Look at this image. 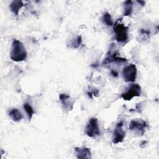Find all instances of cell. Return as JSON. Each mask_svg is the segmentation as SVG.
<instances>
[{"mask_svg":"<svg viewBox=\"0 0 159 159\" xmlns=\"http://www.w3.org/2000/svg\"><path fill=\"white\" fill-rule=\"evenodd\" d=\"M27 56V51L24 44L19 40L14 39L11 45L10 51L11 59L16 62L24 61Z\"/></svg>","mask_w":159,"mask_h":159,"instance_id":"obj_1","label":"cell"},{"mask_svg":"<svg viewBox=\"0 0 159 159\" xmlns=\"http://www.w3.org/2000/svg\"><path fill=\"white\" fill-rule=\"evenodd\" d=\"M114 32L116 40L119 43L125 42L128 39V27L120 22L118 20L114 24Z\"/></svg>","mask_w":159,"mask_h":159,"instance_id":"obj_2","label":"cell"},{"mask_svg":"<svg viewBox=\"0 0 159 159\" xmlns=\"http://www.w3.org/2000/svg\"><path fill=\"white\" fill-rule=\"evenodd\" d=\"M147 124L141 119H132L129 125V129L139 135H143L146 130Z\"/></svg>","mask_w":159,"mask_h":159,"instance_id":"obj_3","label":"cell"},{"mask_svg":"<svg viewBox=\"0 0 159 159\" xmlns=\"http://www.w3.org/2000/svg\"><path fill=\"white\" fill-rule=\"evenodd\" d=\"M86 134L89 137H96L100 135V129L98 123V120L96 117H91L85 129Z\"/></svg>","mask_w":159,"mask_h":159,"instance_id":"obj_4","label":"cell"},{"mask_svg":"<svg viewBox=\"0 0 159 159\" xmlns=\"http://www.w3.org/2000/svg\"><path fill=\"white\" fill-rule=\"evenodd\" d=\"M142 88L139 84H132L127 90L121 94L120 97L125 101H130L134 97L140 96Z\"/></svg>","mask_w":159,"mask_h":159,"instance_id":"obj_5","label":"cell"},{"mask_svg":"<svg viewBox=\"0 0 159 159\" xmlns=\"http://www.w3.org/2000/svg\"><path fill=\"white\" fill-rule=\"evenodd\" d=\"M137 70L134 64H130L125 66L122 71V76L125 82H134L137 77Z\"/></svg>","mask_w":159,"mask_h":159,"instance_id":"obj_6","label":"cell"},{"mask_svg":"<svg viewBox=\"0 0 159 159\" xmlns=\"http://www.w3.org/2000/svg\"><path fill=\"white\" fill-rule=\"evenodd\" d=\"M123 126V122L120 121L118 122L116 125V128L114 129L112 137V142L114 144H117L120 142H122L125 137V132L122 129Z\"/></svg>","mask_w":159,"mask_h":159,"instance_id":"obj_7","label":"cell"},{"mask_svg":"<svg viewBox=\"0 0 159 159\" xmlns=\"http://www.w3.org/2000/svg\"><path fill=\"white\" fill-rule=\"evenodd\" d=\"M114 48L111 49L110 48L109 51L106 55V58L104 59L102 61V65H106L108 63H111L112 62H125L127 60L124 58L118 57L117 53L116 50H114Z\"/></svg>","mask_w":159,"mask_h":159,"instance_id":"obj_8","label":"cell"},{"mask_svg":"<svg viewBox=\"0 0 159 159\" xmlns=\"http://www.w3.org/2000/svg\"><path fill=\"white\" fill-rule=\"evenodd\" d=\"M59 99L63 107V108L65 110H72L73 108V104L74 101L71 99L70 96L65 93L60 94L59 96Z\"/></svg>","mask_w":159,"mask_h":159,"instance_id":"obj_9","label":"cell"},{"mask_svg":"<svg viewBox=\"0 0 159 159\" xmlns=\"http://www.w3.org/2000/svg\"><path fill=\"white\" fill-rule=\"evenodd\" d=\"M75 152L77 158L79 159H91V152L89 148L87 147H75Z\"/></svg>","mask_w":159,"mask_h":159,"instance_id":"obj_10","label":"cell"},{"mask_svg":"<svg viewBox=\"0 0 159 159\" xmlns=\"http://www.w3.org/2000/svg\"><path fill=\"white\" fill-rule=\"evenodd\" d=\"M24 3L21 1L15 0L11 2L9 5V8L12 13H14L16 16L19 14L20 9L24 6Z\"/></svg>","mask_w":159,"mask_h":159,"instance_id":"obj_11","label":"cell"},{"mask_svg":"<svg viewBox=\"0 0 159 159\" xmlns=\"http://www.w3.org/2000/svg\"><path fill=\"white\" fill-rule=\"evenodd\" d=\"M9 116L14 122H19L23 118V115L20 111L16 108L11 109L9 113Z\"/></svg>","mask_w":159,"mask_h":159,"instance_id":"obj_12","label":"cell"},{"mask_svg":"<svg viewBox=\"0 0 159 159\" xmlns=\"http://www.w3.org/2000/svg\"><path fill=\"white\" fill-rule=\"evenodd\" d=\"M133 9V2L132 1L128 0L124 2V16H130Z\"/></svg>","mask_w":159,"mask_h":159,"instance_id":"obj_13","label":"cell"},{"mask_svg":"<svg viewBox=\"0 0 159 159\" xmlns=\"http://www.w3.org/2000/svg\"><path fill=\"white\" fill-rule=\"evenodd\" d=\"M102 22L107 26H112L113 25V21L111 17V16L108 12H105L102 16Z\"/></svg>","mask_w":159,"mask_h":159,"instance_id":"obj_14","label":"cell"},{"mask_svg":"<svg viewBox=\"0 0 159 159\" xmlns=\"http://www.w3.org/2000/svg\"><path fill=\"white\" fill-rule=\"evenodd\" d=\"M24 109L25 110V111L27 113V115L29 117V119L30 120L34 114V109L33 107L29 104V103H24Z\"/></svg>","mask_w":159,"mask_h":159,"instance_id":"obj_15","label":"cell"},{"mask_svg":"<svg viewBox=\"0 0 159 159\" xmlns=\"http://www.w3.org/2000/svg\"><path fill=\"white\" fill-rule=\"evenodd\" d=\"M82 42V39H81V36L78 35L74 39H73L70 43V46H71L74 48H78L80 44Z\"/></svg>","mask_w":159,"mask_h":159,"instance_id":"obj_16","label":"cell"},{"mask_svg":"<svg viewBox=\"0 0 159 159\" xmlns=\"http://www.w3.org/2000/svg\"><path fill=\"white\" fill-rule=\"evenodd\" d=\"M111 75L113 77H117L119 73H118V72L116 70H112L111 71Z\"/></svg>","mask_w":159,"mask_h":159,"instance_id":"obj_17","label":"cell"},{"mask_svg":"<svg viewBox=\"0 0 159 159\" xmlns=\"http://www.w3.org/2000/svg\"><path fill=\"white\" fill-rule=\"evenodd\" d=\"M138 3H140L141 4V6H143L145 4V2L143 1H137Z\"/></svg>","mask_w":159,"mask_h":159,"instance_id":"obj_18","label":"cell"}]
</instances>
